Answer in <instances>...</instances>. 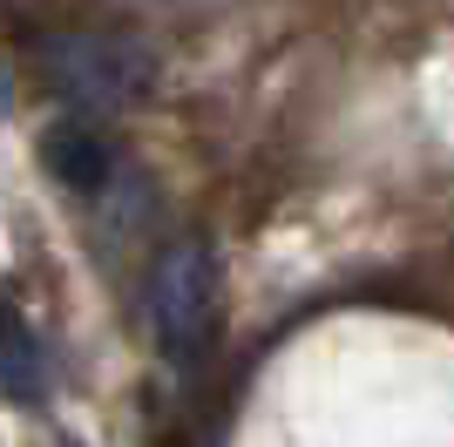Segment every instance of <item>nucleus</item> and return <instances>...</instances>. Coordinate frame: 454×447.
<instances>
[{
    "instance_id": "obj_1",
    "label": "nucleus",
    "mask_w": 454,
    "mask_h": 447,
    "mask_svg": "<svg viewBox=\"0 0 454 447\" xmlns=\"http://www.w3.org/2000/svg\"><path fill=\"white\" fill-rule=\"evenodd\" d=\"M41 82L75 102V109H129L150 89V48H136L122 35H48L35 48Z\"/></svg>"
},
{
    "instance_id": "obj_2",
    "label": "nucleus",
    "mask_w": 454,
    "mask_h": 447,
    "mask_svg": "<svg viewBox=\"0 0 454 447\" xmlns=\"http://www.w3.org/2000/svg\"><path fill=\"white\" fill-rule=\"evenodd\" d=\"M210 318H217V264H210V244L184 238L150 271V333L170 359H197Z\"/></svg>"
},
{
    "instance_id": "obj_3",
    "label": "nucleus",
    "mask_w": 454,
    "mask_h": 447,
    "mask_svg": "<svg viewBox=\"0 0 454 447\" xmlns=\"http://www.w3.org/2000/svg\"><path fill=\"white\" fill-rule=\"evenodd\" d=\"M0 393L14 407H35L48 393V353H41L35 325L14 312V298H0Z\"/></svg>"
},
{
    "instance_id": "obj_4",
    "label": "nucleus",
    "mask_w": 454,
    "mask_h": 447,
    "mask_svg": "<svg viewBox=\"0 0 454 447\" xmlns=\"http://www.w3.org/2000/svg\"><path fill=\"white\" fill-rule=\"evenodd\" d=\"M41 163L55 169L68 190H102L109 184V143L89 129V122H55L41 136Z\"/></svg>"
}]
</instances>
